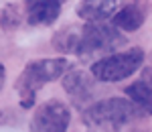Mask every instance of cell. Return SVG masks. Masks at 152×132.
I'll return each instance as SVG.
<instances>
[{"label": "cell", "instance_id": "1", "mask_svg": "<svg viewBox=\"0 0 152 132\" xmlns=\"http://www.w3.org/2000/svg\"><path fill=\"white\" fill-rule=\"evenodd\" d=\"M124 43V37L118 33L112 24L105 23H85L83 26H67L59 31L53 45L61 53H77L83 57H89L95 53L114 51Z\"/></svg>", "mask_w": 152, "mask_h": 132}, {"label": "cell", "instance_id": "2", "mask_svg": "<svg viewBox=\"0 0 152 132\" xmlns=\"http://www.w3.org/2000/svg\"><path fill=\"white\" fill-rule=\"evenodd\" d=\"M69 61L65 57H51V59H37L31 61L24 71L20 73L18 81H16V89L20 94V106L23 108H31L35 104L37 92L47 85L49 81H55L61 75L67 73Z\"/></svg>", "mask_w": 152, "mask_h": 132}, {"label": "cell", "instance_id": "3", "mask_svg": "<svg viewBox=\"0 0 152 132\" xmlns=\"http://www.w3.org/2000/svg\"><path fill=\"white\" fill-rule=\"evenodd\" d=\"M142 110L136 108L132 102L124 98H107L94 104L91 108L85 112V120L89 126L104 132H116L124 128L132 120L140 118Z\"/></svg>", "mask_w": 152, "mask_h": 132}, {"label": "cell", "instance_id": "4", "mask_svg": "<svg viewBox=\"0 0 152 132\" xmlns=\"http://www.w3.org/2000/svg\"><path fill=\"white\" fill-rule=\"evenodd\" d=\"M144 63V51L132 47L124 53H114L91 65V75L97 81H122L136 73Z\"/></svg>", "mask_w": 152, "mask_h": 132}, {"label": "cell", "instance_id": "5", "mask_svg": "<svg viewBox=\"0 0 152 132\" xmlns=\"http://www.w3.org/2000/svg\"><path fill=\"white\" fill-rule=\"evenodd\" d=\"M69 108L59 100H49L35 110L28 132H65L69 126Z\"/></svg>", "mask_w": 152, "mask_h": 132}, {"label": "cell", "instance_id": "6", "mask_svg": "<svg viewBox=\"0 0 152 132\" xmlns=\"http://www.w3.org/2000/svg\"><path fill=\"white\" fill-rule=\"evenodd\" d=\"M63 89L73 98L75 104H85V102H91L94 100V92L95 85L91 75H87L85 71H69L63 77Z\"/></svg>", "mask_w": 152, "mask_h": 132}, {"label": "cell", "instance_id": "7", "mask_svg": "<svg viewBox=\"0 0 152 132\" xmlns=\"http://www.w3.org/2000/svg\"><path fill=\"white\" fill-rule=\"evenodd\" d=\"M61 4L59 0H35L26 2V21L35 26H47L53 24L61 14Z\"/></svg>", "mask_w": 152, "mask_h": 132}, {"label": "cell", "instance_id": "8", "mask_svg": "<svg viewBox=\"0 0 152 132\" xmlns=\"http://www.w3.org/2000/svg\"><path fill=\"white\" fill-rule=\"evenodd\" d=\"M144 8L140 6V2H130V4H124L122 8H118V12L112 16V26L114 29H122V31H136L140 29L142 23H144Z\"/></svg>", "mask_w": 152, "mask_h": 132}, {"label": "cell", "instance_id": "9", "mask_svg": "<svg viewBox=\"0 0 152 132\" xmlns=\"http://www.w3.org/2000/svg\"><path fill=\"white\" fill-rule=\"evenodd\" d=\"M118 4L120 2H112V0L79 2L77 14L87 23H104V21H112V16L118 12Z\"/></svg>", "mask_w": 152, "mask_h": 132}, {"label": "cell", "instance_id": "10", "mask_svg": "<svg viewBox=\"0 0 152 132\" xmlns=\"http://www.w3.org/2000/svg\"><path fill=\"white\" fill-rule=\"evenodd\" d=\"M126 94L130 96L132 104L142 110V114H152V81L140 79L126 87Z\"/></svg>", "mask_w": 152, "mask_h": 132}, {"label": "cell", "instance_id": "11", "mask_svg": "<svg viewBox=\"0 0 152 132\" xmlns=\"http://www.w3.org/2000/svg\"><path fill=\"white\" fill-rule=\"evenodd\" d=\"M4 79H6V69H4V65H0V87L4 85Z\"/></svg>", "mask_w": 152, "mask_h": 132}]
</instances>
